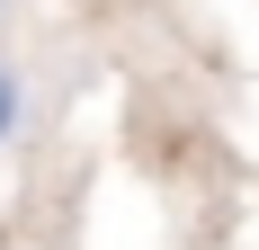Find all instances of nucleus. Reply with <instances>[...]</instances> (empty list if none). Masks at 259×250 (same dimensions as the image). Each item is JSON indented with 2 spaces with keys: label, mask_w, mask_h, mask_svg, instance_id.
<instances>
[{
  "label": "nucleus",
  "mask_w": 259,
  "mask_h": 250,
  "mask_svg": "<svg viewBox=\"0 0 259 250\" xmlns=\"http://www.w3.org/2000/svg\"><path fill=\"white\" fill-rule=\"evenodd\" d=\"M27 125V90H18V72H9V63H0V143H9V134H18Z\"/></svg>",
  "instance_id": "f257e3e1"
}]
</instances>
